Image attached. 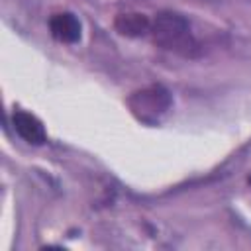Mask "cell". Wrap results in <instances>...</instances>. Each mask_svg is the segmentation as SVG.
<instances>
[{
  "label": "cell",
  "instance_id": "6da1fadb",
  "mask_svg": "<svg viewBox=\"0 0 251 251\" xmlns=\"http://www.w3.org/2000/svg\"><path fill=\"white\" fill-rule=\"evenodd\" d=\"M153 41L167 51H173L182 57H198L200 45L190 29L188 20L173 10H163L155 16L151 24Z\"/></svg>",
  "mask_w": 251,
  "mask_h": 251
},
{
  "label": "cell",
  "instance_id": "7a4b0ae2",
  "mask_svg": "<svg viewBox=\"0 0 251 251\" xmlns=\"http://www.w3.org/2000/svg\"><path fill=\"white\" fill-rule=\"evenodd\" d=\"M127 104L139 120L151 124L171 108V94L163 86H147L133 92L127 98Z\"/></svg>",
  "mask_w": 251,
  "mask_h": 251
},
{
  "label": "cell",
  "instance_id": "3957f363",
  "mask_svg": "<svg viewBox=\"0 0 251 251\" xmlns=\"http://www.w3.org/2000/svg\"><path fill=\"white\" fill-rule=\"evenodd\" d=\"M12 124H14L16 133L29 145H43L47 141L45 127L33 114L24 112V110H16L12 116Z\"/></svg>",
  "mask_w": 251,
  "mask_h": 251
},
{
  "label": "cell",
  "instance_id": "277c9868",
  "mask_svg": "<svg viewBox=\"0 0 251 251\" xmlns=\"http://www.w3.org/2000/svg\"><path fill=\"white\" fill-rule=\"evenodd\" d=\"M51 35L61 43H76L80 39V22L71 12L53 14L49 20Z\"/></svg>",
  "mask_w": 251,
  "mask_h": 251
},
{
  "label": "cell",
  "instance_id": "5b68a950",
  "mask_svg": "<svg viewBox=\"0 0 251 251\" xmlns=\"http://www.w3.org/2000/svg\"><path fill=\"white\" fill-rule=\"evenodd\" d=\"M114 27L127 37H141L147 31H151V22L147 20V16L137 14V12H126V14H118L114 20Z\"/></svg>",
  "mask_w": 251,
  "mask_h": 251
},
{
  "label": "cell",
  "instance_id": "8992f818",
  "mask_svg": "<svg viewBox=\"0 0 251 251\" xmlns=\"http://www.w3.org/2000/svg\"><path fill=\"white\" fill-rule=\"evenodd\" d=\"M249 182H251V178H249Z\"/></svg>",
  "mask_w": 251,
  "mask_h": 251
}]
</instances>
